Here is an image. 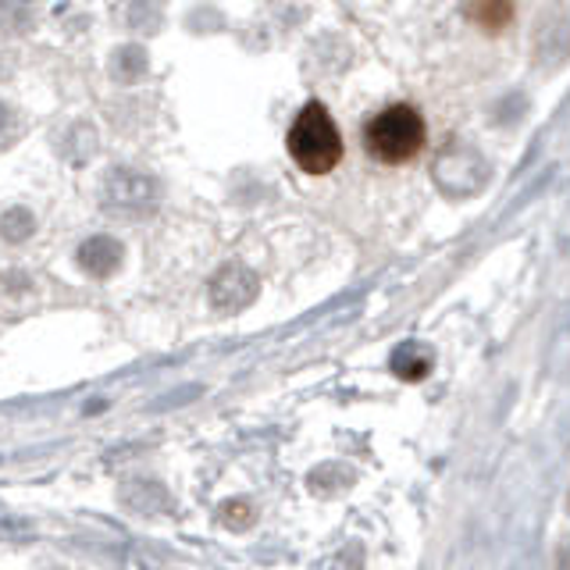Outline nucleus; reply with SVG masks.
<instances>
[{
  "mask_svg": "<svg viewBox=\"0 0 570 570\" xmlns=\"http://www.w3.org/2000/svg\"><path fill=\"white\" fill-rule=\"evenodd\" d=\"M285 150H289L293 165L303 175H332L338 165H343L346 142L338 125L332 118V111L321 100H311L299 107V115L289 125V136H285Z\"/></svg>",
  "mask_w": 570,
  "mask_h": 570,
  "instance_id": "1",
  "label": "nucleus"
},
{
  "mask_svg": "<svg viewBox=\"0 0 570 570\" xmlns=\"http://www.w3.org/2000/svg\"><path fill=\"white\" fill-rule=\"evenodd\" d=\"M428 142L424 115L414 104H389L364 125V150L385 168L410 165Z\"/></svg>",
  "mask_w": 570,
  "mask_h": 570,
  "instance_id": "2",
  "label": "nucleus"
},
{
  "mask_svg": "<svg viewBox=\"0 0 570 570\" xmlns=\"http://www.w3.org/2000/svg\"><path fill=\"white\" fill-rule=\"evenodd\" d=\"M468 18L485 32H503L513 22V0H468Z\"/></svg>",
  "mask_w": 570,
  "mask_h": 570,
  "instance_id": "3",
  "label": "nucleus"
}]
</instances>
